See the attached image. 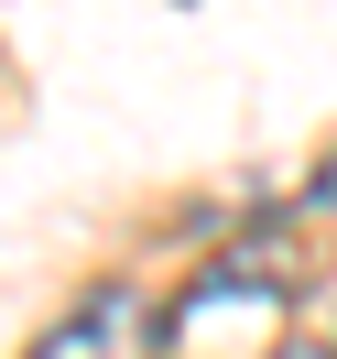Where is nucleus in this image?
I'll return each instance as SVG.
<instances>
[{
	"instance_id": "f257e3e1",
	"label": "nucleus",
	"mask_w": 337,
	"mask_h": 359,
	"mask_svg": "<svg viewBox=\"0 0 337 359\" xmlns=\"http://www.w3.org/2000/svg\"><path fill=\"white\" fill-rule=\"evenodd\" d=\"M283 305H294V272L218 262L174 316H163V348L174 359H272L283 348Z\"/></svg>"
},
{
	"instance_id": "7ed1b4c3",
	"label": "nucleus",
	"mask_w": 337,
	"mask_h": 359,
	"mask_svg": "<svg viewBox=\"0 0 337 359\" xmlns=\"http://www.w3.org/2000/svg\"><path fill=\"white\" fill-rule=\"evenodd\" d=\"M272 359H337V348H326V337H283Z\"/></svg>"
},
{
	"instance_id": "f03ea898",
	"label": "nucleus",
	"mask_w": 337,
	"mask_h": 359,
	"mask_svg": "<svg viewBox=\"0 0 337 359\" xmlns=\"http://www.w3.org/2000/svg\"><path fill=\"white\" fill-rule=\"evenodd\" d=\"M33 359H163V316H153L142 283H98L66 327H44Z\"/></svg>"
}]
</instances>
